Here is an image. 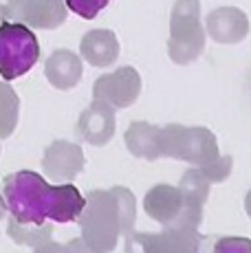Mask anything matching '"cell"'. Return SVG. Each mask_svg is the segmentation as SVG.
<instances>
[{"mask_svg":"<svg viewBox=\"0 0 251 253\" xmlns=\"http://www.w3.org/2000/svg\"><path fill=\"white\" fill-rule=\"evenodd\" d=\"M2 198L11 218L22 225L73 222L84 207V196L75 185H49L40 174L29 169L4 176Z\"/></svg>","mask_w":251,"mask_h":253,"instance_id":"obj_1","label":"cell"},{"mask_svg":"<svg viewBox=\"0 0 251 253\" xmlns=\"http://www.w3.org/2000/svg\"><path fill=\"white\" fill-rule=\"evenodd\" d=\"M137 220V201L130 189H93L84 196L77 222L82 227V238L101 253H110L117 240L134 229Z\"/></svg>","mask_w":251,"mask_h":253,"instance_id":"obj_2","label":"cell"},{"mask_svg":"<svg viewBox=\"0 0 251 253\" xmlns=\"http://www.w3.org/2000/svg\"><path fill=\"white\" fill-rule=\"evenodd\" d=\"M159 148L161 157L187 161L194 168H205L220 157L214 132L203 126L167 124L159 132Z\"/></svg>","mask_w":251,"mask_h":253,"instance_id":"obj_3","label":"cell"},{"mask_svg":"<svg viewBox=\"0 0 251 253\" xmlns=\"http://www.w3.org/2000/svg\"><path fill=\"white\" fill-rule=\"evenodd\" d=\"M205 51V31L201 22L199 0H176L170 16L167 53L174 64H192Z\"/></svg>","mask_w":251,"mask_h":253,"instance_id":"obj_4","label":"cell"},{"mask_svg":"<svg viewBox=\"0 0 251 253\" xmlns=\"http://www.w3.org/2000/svg\"><path fill=\"white\" fill-rule=\"evenodd\" d=\"M40 60L38 38L22 22H0V75L11 82L22 77Z\"/></svg>","mask_w":251,"mask_h":253,"instance_id":"obj_5","label":"cell"},{"mask_svg":"<svg viewBox=\"0 0 251 253\" xmlns=\"http://www.w3.org/2000/svg\"><path fill=\"white\" fill-rule=\"evenodd\" d=\"M141 95V77L132 66H122L115 73H106L95 80L93 99H99L113 108H128Z\"/></svg>","mask_w":251,"mask_h":253,"instance_id":"obj_6","label":"cell"},{"mask_svg":"<svg viewBox=\"0 0 251 253\" xmlns=\"http://www.w3.org/2000/svg\"><path fill=\"white\" fill-rule=\"evenodd\" d=\"M66 13L64 0H11L4 7V18L36 29H57L64 24Z\"/></svg>","mask_w":251,"mask_h":253,"instance_id":"obj_7","label":"cell"},{"mask_svg":"<svg viewBox=\"0 0 251 253\" xmlns=\"http://www.w3.org/2000/svg\"><path fill=\"white\" fill-rule=\"evenodd\" d=\"M209 178L201 172L199 168L187 169L181 176L178 183V192H181V213H178L176 227H192V229H199L201 220H203V207L207 203L209 196Z\"/></svg>","mask_w":251,"mask_h":253,"instance_id":"obj_8","label":"cell"},{"mask_svg":"<svg viewBox=\"0 0 251 253\" xmlns=\"http://www.w3.org/2000/svg\"><path fill=\"white\" fill-rule=\"evenodd\" d=\"M84 163L86 159L80 145L62 139L53 141L44 150V157H42L44 174L55 183H71L84 169Z\"/></svg>","mask_w":251,"mask_h":253,"instance_id":"obj_9","label":"cell"},{"mask_svg":"<svg viewBox=\"0 0 251 253\" xmlns=\"http://www.w3.org/2000/svg\"><path fill=\"white\" fill-rule=\"evenodd\" d=\"M117 119H115V108L99 99H93V104L80 115V121L75 126L77 139L86 141L90 145H106L115 137Z\"/></svg>","mask_w":251,"mask_h":253,"instance_id":"obj_10","label":"cell"},{"mask_svg":"<svg viewBox=\"0 0 251 253\" xmlns=\"http://www.w3.org/2000/svg\"><path fill=\"white\" fill-rule=\"evenodd\" d=\"M207 36L220 44H238L249 33V18L238 7H220L209 11L205 20Z\"/></svg>","mask_w":251,"mask_h":253,"instance_id":"obj_11","label":"cell"},{"mask_svg":"<svg viewBox=\"0 0 251 253\" xmlns=\"http://www.w3.org/2000/svg\"><path fill=\"white\" fill-rule=\"evenodd\" d=\"M181 192L174 185L159 183L154 185L150 192L143 198V209L152 220L161 222L163 227H170L176 222L178 213H181Z\"/></svg>","mask_w":251,"mask_h":253,"instance_id":"obj_12","label":"cell"},{"mask_svg":"<svg viewBox=\"0 0 251 253\" xmlns=\"http://www.w3.org/2000/svg\"><path fill=\"white\" fill-rule=\"evenodd\" d=\"M80 53L90 66L106 69L119 57V40L110 29H93L82 38Z\"/></svg>","mask_w":251,"mask_h":253,"instance_id":"obj_13","label":"cell"},{"mask_svg":"<svg viewBox=\"0 0 251 253\" xmlns=\"http://www.w3.org/2000/svg\"><path fill=\"white\" fill-rule=\"evenodd\" d=\"M82 71L84 69H82L80 55L69 48H57L44 64L46 80L60 90H69L77 86V82L82 80Z\"/></svg>","mask_w":251,"mask_h":253,"instance_id":"obj_14","label":"cell"},{"mask_svg":"<svg viewBox=\"0 0 251 253\" xmlns=\"http://www.w3.org/2000/svg\"><path fill=\"white\" fill-rule=\"evenodd\" d=\"M159 132L161 128L152 126L148 121H134L126 130V148L132 157L146 159V161H157L161 159V148H159Z\"/></svg>","mask_w":251,"mask_h":253,"instance_id":"obj_15","label":"cell"},{"mask_svg":"<svg viewBox=\"0 0 251 253\" xmlns=\"http://www.w3.org/2000/svg\"><path fill=\"white\" fill-rule=\"evenodd\" d=\"M201 236L192 227L170 225L154 233V251L157 253H199Z\"/></svg>","mask_w":251,"mask_h":253,"instance_id":"obj_16","label":"cell"},{"mask_svg":"<svg viewBox=\"0 0 251 253\" xmlns=\"http://www.w3.org/2000/svg\"><path fill=\"white\" fill-rule=\"evenodd\" d=\"M7 236L11 238L16 245H25V247H33V249H36V247L51 240L53 227L51 225H22L16 218H9Z\"/></svg>","mask_w":251,"mask_h":253,"instance_id":"obj_17","label":"cell"},{"mask_svg":"<svg viewBox=\"0 0 251 253\" xmlns=\"http://www.w3.org/2000/svg\"><path fill=\"white\" fill-rule=\"evenodd\" d=\"M18 113H20V99L16 90L0 82V141L13 134L18 126Z\"/></svg>","mask_w":251,"mask_h":253,"instance_id":"obj_18","label":"cell"},{"mask_svg":"<svg viewBox=\"0 0 251 253\" xmlns=\"http://www.w3.org/2000/svg\"><path fill=\"white\" fill-rule=\"evenodd\" d=\"M64 2H66L69 11L77 13V16L84 18V20H93V18H97V13L110 0H64Z\"/></svg>","mask_w":251,"mask_h":253,"instance_id":"obj_19","label":"cell"},{"mask_svg":"<svg viewBox=\"0 0 251 253\" xmlns=\"http://www.w3.org/2000/svg\"><path fill=\"white\" fill-rule=\"evenodd\" d=\"M126 253H157L154 251V233L134 229L126 233Z\"/></svg>","mask_w":251,"mask_h":253,"instance_id":"obj_20","label":"cell"},{"mask_svg":"<svg viewBox=\"0 0 251 253\" xmlns=\"http://www.w3.org/2000/svg\"><path fill=\"white\" fill-rule=\"evenodd\" d=\"M211 253H251V240L243 236L218 238L211 247Z\"/></svg>","mask_w":251,"mask_h":253,"instance_id":"obj_21","label":"cell"},{"mask_svg":"<svg viewBox=\"0 0 251 253\" xmlns=\"http://www.w3.org/2000/svg\"><path fill=\"white\" fill-rule=\"evenodd\" d=\"M231 168H234V159L231 157H218L214 163L205 165V168H199V169L209 178V183H223L225 178H229Z\"/></svg>","mask_w":251,"mask_h":253,"instance_id":"obj_22","label":"cell"},{"mask_svg":"<svg viewBox=\"0 0 251 253\" xmlns=\"http://www.w3.org/2000/svg\"><path fill=\"white\" fill-rule=\"evenodd\" d=\"M66 249H69V253H101L99 249H95L93 245H88L84 238H73V240L66 245Z\"/></svg>","mask_w":251,"mask_h":253,"instance_id":"obj_23","label":"cell"},{"mask_svg":"<svg viewBox=\"0 0 251 253\" xmlns=\"http://www.w3.org/2000/svg\"><path fill=\"white\" fill-rule=\"evenodd\" d=\"M36 253H69L66 245H60V242H44V245L36 247Z\"/></svg>","mask_w":251,"mask_h":253,"instance_id":"obj_24","label":"cell"},{"mask_svg":"<svg viewBox=\"0 0 251 253\" xmlns=\"http://www.w3.org/2000/svg\"><path fill=\"white\" fill-rule=\"evenodd\" d=\"M245 211H247V216L251 218V189H249L247 198H245Z\"/></svg>","mask_w":251,"mask_h":253,"instance_id":"obj_25","label":"cell"},{"mask_svg":"<svg viewBox=\"0 0 251 253\" xmlns=\"http://www.w3.org/2000/svg\"><path fill=\"white\" fill-rule=\"evenodd\" d=\"M4 211H7V205H4V198H2V194H0V220L4 218Z\"/></svg>","mask_w":251,"mask_h":253,"instance_id":"obj_26","label":"cell"},{"mask_svg":"<svg viewBox=\"0 0 251 253\" xmlns=\"http://www.w3.org/2000/svg\"><path fill=\"white\" fill-rule=\"evenodd\" d=\"M2 18H4V7L0 4V22H2Z\"/></svg>","mask_w":251,"mask_h":253,"instance_id":"obj_27","label":"cell"}]
</instances>
